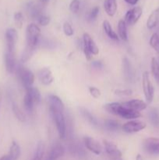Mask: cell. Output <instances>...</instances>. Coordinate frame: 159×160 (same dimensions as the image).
<instances>
[{
  "label": "cell",
  "mask_w": 159,
  "mask_h": 160,
  "mask_svg": "<svg viewBox=\"0 0 159 160\" xmlns=\"http://www.w3.org/2000/svg\"><path fill=\"white\" fill-rule=\"evenodd\" d=\"M12 109L13 111V113L15 115V117L17 118V120H20V122H23V123L26 121V116L23 113V111L21 110V109L19 107L18 105L16 104L15 102H12Z\"/></svg>",
  "instance_id": "f1b7e54d"
},
{
  "label": "cell",
  "mask_w": 159,
  "mask_h": 160,
  "mask_svg": "<svg viewBox=\"0 0 159 160\" xmlns=\"http://www.w3.org/2000/svg\"><path fill=\"white\" fill-rule=\"evenodd\" d=\"M84 145L90 152L95 155H100L102 152V147L101 144L95 140L94 138L90 137H85L84 138Z\"/></svg>",
  "instance_id": "4fadbf2b"
},
{
  "label": "cell",
  "mask_w": 159,
  "mask_h": 160,
  "mask_svg": "<svg viewBox=\"0 0 159 160\" xmlns=\"http://www.w3.org/2000/svg\"><path fill=\"white\" fill-rule=\"evenodd\" d=\"M80 9L79 0H72L70 4V10L73 13H77Z\"/></svg>",
  "instance_id": "74e56055"
},
{
  "label": "cell",
  "mask_w": 159,
  "mask_h": 160,
  "mask_svg": "<svg viewBox=\"0 0 159 160\" xmlns=\"http://www.w3.org/2000/svg\"><path fill=\"white\" fill-rule=\"evenodd\" d=\"M63 32L68 37H71L74 34V31H73V28H72L71 24L68 22H65L63 24Z\"/></svg>",
  "instance_id": "d590c367"
},
{
  "label": "cell",
  "mask_w": 159,
  "mask_h": 160,
  "mask_svg": "<svg viewBox=\"0 0 159 160\" xmlns=\"http://www.w3.org/2000/svg\"><path fill=\"white\" fill-rule=\"evenodd\" d=\"M0 160H11L9 158V155H6V156H3L2 157L0 158Z\"/></svg>",
  "instance_id": "ee69618b"
},
{
  "label": "cell",
  "mask_w": 159,
  "mask_h": 160,
  "mask_svg": "<svg viewBox=\"0 0 159 160\" xmlns=\"http://www.w3.org/2000/svg\"><path fill=\"white\" fill-rule=\"evenodd\" d=\"M89 92H90V95L92 97H94V98H98L101 96V91L98 88H97L96 87H90L89 88Z\"/></svg>",
  "instance_id": "ab89813d"
},
{
  "label": "cell",
  "mask_w": 159,
  "mask_h": 160,
  "mask_svg": "<svg viewBox=\"0 0 159 160\" xmlns=\"http://www.w3.org/2000/svg\"><path fill=\"white\" fill-rule=\"evenodd\" d=\"M38 78L41 84L44 85H49L54 81L52 73L49 68H43L39 70Z\"/></svg>",
  "instance_id": "e0dca14e"
},
{
  "label": "cell",
  "mask_w": 159,
  "mask_h": 160,
  "mask_svg": "<svg viewBox=\"0 0 159 160\" xmlns=\"http://www.w3.org/2000/svg\"><path fill=\"white\" fill-rule=\"evenodd\" d=\"M104 109L109 113L113 114L115 116H118V117L126 119V120H132L141 117V114H140V112L128 109L126 106H123V104L118 102L108 103L104 106Z\"/></svg>",
  "instance_id": "6da1fadb"
},
{
  "label": "cell",
  "mask_w": 159,
  "mask_h": 160,
  "mask_svg": "<svg viewBox=\"0 0 159 160\" xmlns=\"http://www.w3.org/2000/svg\"><path fill=\"white\" fill-rule=\"evenodd\" d=\"M80 113L81 115L83 116V117H84L85 120H87L90 124L93 125V126H98V120H97L96 117H95L90 112V111H88L87 109L83 107H81L80 109Z\"/></svg>",
  "instance_id": "cb8c5ba5"
},
{
  "label": "cell",
  "mask_w": 159,
  "mask_h": 160,
  "mask_svg": "<svg viewBox=\"0 0 159 160\" xmlns=\"http://www.w3.org/2000/svg\"><path fill=\"white\" fill-rule=\"evenodd\" d=\"M9 156L11 160H17L20 156V147L16 142H12L9 152Z\"/></svg>",
  "instance_id": "d4e9b609"
},
{
  "label": "cell",
  "mask_w": 159,
  "mask_h": 160,
  "mask_svg": "<svg viewBox=\"0 0 159 160\" xmlns=\"http://www.w3.org/2000/svg\"><path fill=\"white\" fill-rule=\"evenodd\" d=\"M103 30H104V31L105 32V34H107V36L109 38L115 41L118 40V36L117 35L116 33L113 31L110 23H109L108 20H104V21L103 22Z\"/></svg>",
  "instance_id": "4316f807"
},
{
  "label": "cell",
  "mask_w": 159,
  "mask_h": 160,
  "mask_svg": "<svg viewBox=\"0 0 159 160\" xmlns=\"http://www.w3.org/2000/svg\"><path fill=\"white\" fill-rule=\"evenodd\" d=\"M132 93V91L131 89H124V90H120V89H118V90L115 91V95H118V96L121 97H127L130 96Z\"/></svg>",
  "instance_id": "f35d334b"
},
{
  "label": "cell",
  "mask_w": 159,
  "mask_h": 160,
  "mask_svg": "<svg viewBox=\"0 0 159 160\" xmlns=\"http://www.w3.org/2000/svg\"><path fill=\"white\" fill-rule=\"evenodd\" d=\"M42 1H45V0H42Z\"/></svg>",
  "instance_id": "bcb514c9"
},
{
  "label": "cell",
  "mask_w": 159,
  "mask_h": 160,
  "mask_svg": "<svg viewBox=\"0 0 159 160\" xmlns=\"http://www.w3.org/2000/svg\"><path fill=\"white\" fill-rule=\"evenodd\" d=\"M65 154V148L60 144H55L52 146L45 160H57Z\"/></svg>",
  "instance_id": "5bb4252c"
},
{
  "label": "cell",
  "mask_w": 159,
  "mask_h": 160,
  "mask_svg": "<svg viewBox=\"0 0 159 160\" xmlns=\"http://www.w3.org/2000/svg\"><path fill=\"white\" fill-rule=\"evenodd\" d=\"M6 42V52L15 53V47L16 43L17 41L18 34L16 29L14 28H9L6 30V34H5Z\"/></svg>",
  "instance_id": "ba28073f"
},
{
  "label": "cell",
  "mask_w": 159,
  "mask_h": 160,
  "mask_svg": "<svg viewBox=\"0 0 159 160\" xmlns=\"http://www.w3.org/2000/svg\"><path fill=\"white\" fill-rule=\"evenodd\" d=\"M143 148L147 153L152 156H159V138H147L143 142Z\"/></svg>",
  "instance_id": "52a82bcc"
},
{
  "label": "cell",
  "mask_w": 159,
  "mask_h": 160,
  "mask_svg": "<svg viewBox=\"0 0 159 160\" xmlns=\"http://www.w3.org/2000/svg\"><path fill=\"white\" fill-rule=\"evenodd\" d=\"M150 45L155 50V52L159 53V35L157 33H154L151 35L150 39Z\"/></svg>",
  "instance_id": "d6a6232c"
},
{
  "label": "cell",
  "mask_w": 159,
  "mask_h": 160,
  "mask_svg": "<svg viewBox=\"0 0 159 160\" xmlns=\"http://www.w3.org/2000/svg\"><path fill=\"white\" fill-rule=\"evenodd\" d=\"M136 160H145V159H144V158L141 156V155L138 154L137 156V157H136Z\"/></svg>",
  "instance_id": "f6af8a7d"
},
{
  "label": "cell",
  "mask_w": 159,
  "mask_h": 160,
  "mask_svg": "<svg viewBox=\"0 0 159 160\" xmlns=\"http://www.w3.org/2000/svg\"><path fill=\"white\" fill-rule=\"evenodd\" d=\"M151 72L156 81L159 83V63L155 58L151 59Z\"/></svg>",
  "instance_id": "1f68e13d"
},
{
  "label": "cell",
  "mask_w": 159,
  "mask_h": 160,
  "mask_svg": "<svg viewBox=\"0 0 159 160\" xmlns=\"http://www.w3.org/2000/svg\"><path fill=\"white\" fill-rule=\"evenodd\" d=\"M16 73H17L19 81L25 88V89L32 87L34 82V75L31 70L20 65L16 67Z\"/></svg>",
  "instance_id": "277c9868"
},
{
  "label": "cell",
  "mask_w": 159,
  "mask_h": 160,
  "mask_svg": "<svg viewBox=\"0 0 159 160\" xmlns=\"http://www.w3.org/2000/svg\"><path fill=\"white\" fill-rule=\"evenodd\" d=\"M26 9L30 17L34 20H38L41 16L43 15L41 13V9L40 6L32 2L26 4Z\"/></svg>",
  "instance_id": "ac0fdd59"
},
{
  "label": "cell",
  "mask_w": 159,
  "mask_h": 160,
  "mask_svg": "<svg viewBox=\"0 0 159 160\" xmlns=\"http://www.w3.org/2000/svg\"><path fill=\"white\" fill-rule=\"evenodd\" d=\"M49 109L53 120L55 123L59 137L62 139H65L66 138V122L63 112L53 108Z\"/></svg>",
  "instance_id": "3957f363"
},
{
  "label": "cell",
  "mask_w": 159,
  "mask_h": 160,
  "mask_svg": "<svg viewBox=\"0 0 159 160\" xmlns=\"http://www.w3.org/2000/svg\"><path fill=\"white\" fill-rule=\"evenodd\" d=\"M34 105L35 104H34V102L32 101V99L30 98L29 95H28L27 94H25L24 98H23V106H24L25 110L27 112L31 113V112L34 111Z\"/></svg>",
  "instance_id": "4dcf8cb0"
},
{
  "label": "cell",
  "mask_w": 159,
  "mask_h": 160,
  "mask_svg": "<svg viewBox=\"0 0 159 160\" xmlns=\"http://www.w3.org/2000/svg\"><path fill=\"white\" fill-rule=\"evenodd\" d=\"M99 10L100 8L98 7V6L94 7L93 9L90 11V12H89L88 17H87L88 20H90V21H94V20H96V18L98 17V13H99Z\"/></svg>",
  "instance_id": "e575fe53"
},
{
  "label": "cell",
  "mask_w": 159,
  "mask_h": 160,
  "mask_svg": "<svg viewBox=\"0 0 159 160\" xmlns=\"http://www.w3.org/2000/svg\"><path fill=\"white\" fill-rule=\"evenodd\" d=\"M123 73H124V77L126 81H129V82H132L134 80V77H135L134 70L130 61L126 57H125L123 59Z\"/></svg>",
  "instance_id": "9a60e30c"
},
{
  "label": "cell",
  "mask_w": 159,
  "mask_h": 160,
  "mask_svg": "<svg viewBox=\"0 0 159 160\" xmlns=\"http://www.w3.org/2000/svg\"><path fill=\"white\" fill-rule=\"evenodd\" d=\"M37 20H38V23H40L41 26H47V25L49 23L50 18L48 17H47V16L42 15L41 16L40 18H39Z\"/></svg>",
  "instance_id": "60d3db41"
},
{
  "label": "cell",
  "mask_w": 159,
  "mask_h": 160,
  "mask_svg": "<svg viewBox=\"0 0 159 160\" xmlns=\"http://www.w3.org/2000/svg\"><path fill=\"white\" fill-rule=\"evenodd\" d=\"M91 66L93 68L96 69V70H101L104 67L102 62H101V61H94V62H92Z\"/></svg>",
  "instance_id": "b9f144b4"
},
{
  "label": "cell",
  "mask_w": 159,
  "mask_h": 160,
  "mask_svg": "<svg viewBox=\"0 0 159 160\" xmlns=\"http://www.w3.org/2000/svg\"><path fill=\"white\" fill-rule=\"evenodd\" d=\"M118 37L123 41L128 40L127 34V24L124 20H120L118 23Z\"/></svg>",
  "instance_id": "484cf974"
},
{
  "label": "cell",
  "mask_w": 159,
  "mask_h": 160,
  "mask_svg": "<svg viewBox=\"0 0 159 160\" xmlns=\"http://www.w3.org/2000/svg\"><path fill=\"white\" fill-rule=\"evenodd\" d=\"M26 49L34 52L37 44L40 42L41 30L35 23H31L26 27Z\"/></svg>",
  "instance_id": "7a4b0ae2"
},
{
  "label": "cell",
  "mask_w": 159,
  "mask_h": 160,
  "mask_svg": "<svg viewBox=\"0 0 159 160\" xmlns=\"http://www.w3.org/2000/svg\"><path fill=\"white\" fill-rule=\"evenodd\" d=\"M104 128L109 131H116L120 128L119 123L115 120H106L104 121Z\"/></svg>",
  "instance_id": "f546056e"
},
{
  "label": "cell",
  "mask_w": 159,
  "mask_h": 160,
  "mask_svg": "<svg viewBox=\"0 0 159 160\" xmlns=\"http://www.w3.org/2000/svg\"><path fill=\"white\" fill-rule=\"evenodd\" d=\"M69 151L72 156L78 159H84L87 156V152L80 142L74 139H72L71 142L69 144Z\"/></svg>",
  "instance_id": "30bf717a"
},
{
  "label": "cell",
  "mask_w": 159,
  "mask_h": 160,
  "mask_svg": "<svg viewBox=\"0 0 159 160\" xmlns=\"http://www.w3.org/2000/svg\"><path fill=\"white\" fill-rule=\"evenodd\" d=\"M150 120L154 125L159 124V114L156 109H152L149 113Z\"/></svg>",
  "instance_id": "836d02e7"
},
{
  "label": "cell",
  "mask_w": 159,
  "mask_h": 160,
  "mask_svg": "<svg viewBox=\"0 0 159 160\" xmlns=\"http://www.w3.org/2000/svg\"><path fill=\"white\" fill-rule=\"evenodd\" d=\"M103 143H104L106 153L109 157L112 158V159H118L122 157L121 151L113 142H111L108 140H103Z\"/></svg>",
  "instance_id": "7c38bea8"
},
{
  "label": "cell",
  "mask_w": 159,
  "mask_h": 160,
  "mask_svg": "<svg viewBox=\"0 0 159 160\" xmlns=\"http://www.w3.org/2000/svg\"><path fill=\"white\" fill-rule=\"evenodd\" d=\"M159 22V9L153 11L149 16L147 21V27L148 29H153L157 25Z\"/></svg>",
  "instance_id": "7402d4cb"
},
{
  "label": "cell",
  "mask_w": 159,
  "mask_h": 160,
  "mask_svg": "<svg viewBox=\"0 0 159 160\" xmlns=\"http://www.w3.org/2000/svg\"><path fill=\"white\" fill-rule=\"evenodd\" d=\"M5 64H6V69L7 72L9 73H13L16 70V59L15 53H5Z\"/></svg>",
  "instance_id": "d6986e66"
},
{
  "label": "cell",
  "mask_w": 159,
  "mask_h": 160,
  "mask_svg": "<svg viewBox=\"0 0 159 160\" xmlns=\"http://www.w3.org/2000/svg\"><path fill=\"white\" fill-rule=\"evenodd\" d=\"M138 1L139 0H125V2H127L128 4H129V5H132V6L137 4V3L138 2Z\"/></svg>",
  "instance_id": "7bdbcfd3"
},
{
  "label": "cell",
  "mask_w": 159,
  "mask_h": 160,
  "mask_svg": "<svg viewBox=\"0 0 159 160\" xmlns=\"http://www.w3.org/2000/svg\"><path fill=\"white\" fill-rule=\"evenodd\" d=\"M44 153H45V145L42 142H39L37 143V147H36L32 160H42Z\"/></svg>",
  "instance_id": "83f0119b"
},
{
  "label": "cell",
  "mask_w": 159,
  "mask_h": 160,
  "mask_svg": "<svg viewBox=\"0 0 159 160\" xmlns=\"http://www.w3.org/2000/svg\"><path fill=\"white\" fill-rule=\"evenodd\" d=\"M48 101L50 105L49 108H53V109L64 112L65 106H64L63 102L60 99V98H59V97L55 95H49L48 96Z\"/></svg>",
  "instance_id": "ffe728a7"
},
{
  "label": "cell",
  "mask_w": 159,
  "mask_h": 160,
  "mask_svg": "<svg viewBox=\"0 0 159 160\" xmlns=\"http://www.w3.org/2000/svg\"><path fill=\"white\" fill-rule=\"evenodd\" d=\"M26 94L32 99L35 105H38L41 102V94L38 89L34 87H30L26 89Z\"/></svg>",
  "instance_id": "603a6c76"
},
{
  "label": "cell",
  "mask_w": 159,
  "mask_h": 160,
  "mask_svg": "<svg viewBox=\"0 0 159 160\" xmlns=\"http://www.w3.org/2000/svg\"><path fill=\"white\" fill-rule=\"evenodd\" d=\"M82 49L87 60H90L92 59V55H98L99 52L98 47L95 44L94 39L87 33H84L83 36Z\"/></svg>",
  "instance_id": "5b68a950"
},
{
  "label": "cell",
  "mask_w": 159,
  "mask_h": 160,
  "mask_svg": "<svg viewBox=\"0 0 159 160\" xmlns=\"http://www.w3.org/2000/svg\"><path fill=\"white\" fill-rule=\"evenodd\" d=\"M14 20L18 28H21L23 23V14L20 12H17L14 14Z\"/></svg>",
  "instance_id": "8d00e7d4"
},
{
  "label": "cell",
  "mask_w": 159,
  "mask_h": 160,
  "mask_svg": "<svg viewBox=\"0 0 159 160\" xmlns=\"http://www.w3.org/2000/svg\"><path fill=\"white\" fill-rule=\"evenodd\" d=\"M124 106H126V108L129 109H132V110L137 111V112H140V111L143 110L147 108V103L144 102L143 100L140 99H132L130 101L125 102L122 103Z\"/></svg>",
  "instance_id": "2e32d148"
},
{
  "label": "cell",
  "mask_w": 159,
  "mask_h": 160,
  "mask_svg": "<svg viewBox=\"0 0 159 160\" xmlns=\"http://www.w3.org/2000/svg\"><path fill=\"white\" fill-rule=\"evenodd\" d=\"M142 86H143V93L147 103H151L154 98V87L150 81L149 73L145 71L142 75Z\"/></svg>",
  "instance_id": "8992f818"
},
{
  "label": "cell",
  "mask_w": 159,
  "mask_h": 160,
  "mask_svg": "<svg viewBox=\"0 0 159 160\" xmlns=\"http://www.w3.org/2000/svg\"><path fill=\"white\" fill-rule=\"evenodd\" d=\"M142 13H143V10L140 6L132 8V9L128 10L125 15V22L126 23V24L134 25L140 18Z\"/></svg>",
  "instance_id": "8fae6325"
},
{
  "label": "cell",
  "mask_w": 159,
  "mask_h": 160,
  "mask_svg": "<svg viewBox=\"0 0 159 160\" xmlns=\"http://www.w3.org/2000/svg\"><path fill=\"white\" fill-rule=\"evenodd\" d=\"M104 8L106 13L109 17H113L117 10L116 0H104Z\"/></svg>",
  "instance_id": "44dd1931"
},
{
  "label": "cell",
  "mask_w": 159,
  "mask_h": 160,
  "mask_svg": "<svg viewBox=\"0 0 159 160\" xmlns=\"http://www.w3.org/2000/svg\"><path fill=\"white\" fill-rule=\"evenodd\" d=\"M146 126L147 125L144 122L137 120H132L123 124L122 127V129L124 132L128 133V134H132V133H137L142 131L146 128Z\"/></svg>",
  "instance_id": "9c48e42d"
}]
</instances>
